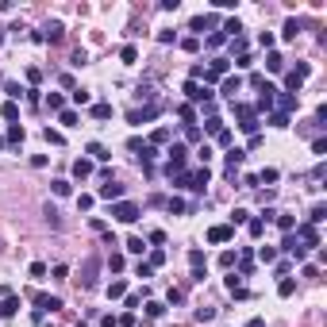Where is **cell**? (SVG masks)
I'll list each match as a JSON object with an SVG mask.
<instances>
[{
    "instance_id": "ac0fdd59",
    "label": "cell",
    "mask_w": 327,
    "mask_h": 327,
    "mask_svg": "<svg viewBox=\"0 0 327 327\" xmlns=\"http://www.w3.org/2000/svg\"><path fill=\"white\" fill-rule=\"evenodd\" d=\"M89 115L93 119H112V104L108 100H97V104H89Z\"/></svg>"
},
{
    "instance_id": "74e56055",
    "label": "cell",
    "mask_w": 327,
    "mask_h": 327,
    "mask_svg": "<svg viewBox=\"0 0 327 327\" xmlns=\"http://www.w3.org/2000/svg\"><path fill=\"white\" fill-rule=\"evenodd\" d=\"M162 262H165V250H162V246H154V250H150V262H147V266L154 270V266H162Z\"/></svg>"
},
{
    "instance_id": "4dcf8cb0",
    "label": "cell",
    "mask_w": 327,
    "mask_h": 327,
    "mask_svg": "<svg viewBox=\"0 0 327 327\" xmlns=\"http://www.w3.org/2000/svg\"><path fill=\"white\" fill-rule=\"evenodd\" d=\"M177 115H181V119H185L189 127L196 123V108H193V104H181V108H177Z\"/></svg>"
},
{
    "instance_id": "d590c367",
    "label": "cell",
    "mask_w": 327,
    "mask_h": 327,
    "mask_svg": "<svg viewBox=\"0 0 327 327\" xmlns=\"http://www.w3.org/2000/svg\"><path fill=\"white\" fill-rule=\"evenodd\" d=\"M69 97H73V104H81V108H85V104H93V97H89V93H85V89H73V93H69Z\"/></svg>"
},
{
    "instance_id": "83f0119b",
    "label": "cell",
    "mask_w": 327,
    "mask_h": 327,
    "mask_svg": "<svg viewBox=\"0 0 327 327\" xmlns=\"http://www.w3.org/2000/svg\"><path fill=\"white\" fill-rule=\"evenodd\" d=\"M212 23H216V19H208V16H196V19H193V23H189V27H193V31H196V35H204V31H208V27H212Z\"/></svg>"
},
{
    "instance_id": "9c48e42d",
    "label": "cell",
    "mask_w": 327,
    "mask_h": 327,
    "mask_svg": "<svg viewBox=\"0 0 327 327\" xmlns=\"http://www.w3.org/2000/svg\"><path fill=\"white\" fill-rule=\"evenodd\" d=\"M97 196H100V200H108V204H112V200H123V185H115V181L108 177V181L97 189Z\"/></svg>"
},
{
    "instance_id": "52a82bcc",
    "label": "cell",
    "mask_w": 327,
    "mask_h": 327,
    "mask_svg": "<svg viewBox=\"0 0 327 327\" xmlns=\"http://www.w3.org/2000/svg\"><path fill=\"white\" fill-rule=\"evenodd\" d=\"M308 73H312V69H308V65H304V62H300V65H296V69H289V77H285V89H289V93H293V97H296V89H300V85H304V77H308Z\"/></svg>"
},
{
    "instance_id": "8fae6325",
    "label": "cell",
    "mask_w": 327,
    "mask_h": 327,
    "mask_svg": "<svg viewBox=\"0 0 327 327\" xmlns=\"http://www.w3.org/2000/svg\"><path fill=\"white\" fill-rule=\"evenodd\" d=\"M227 69H231V58H212V65H208V81L227 77Z\"/></svg>"
},
{
    "instance_id": "f1b7e54d",
    "label": "cell",
    "mask_w": 327,
    "mask_h": 327,
    "mask_svg": "<svg viewBox=\"0 0 327 327\" xmlns=\"http://www.w3.org/2000/svg\"><path fill=\"white\" fill-rule=\"evenodd\" d=\"M50 189H54V196H69V193H73V185H69L65 177H58V181L50 185Z\"/></svg>"
},
{
    "instance_id": "603a6c76",
    "label": "cell",
    "mask_w": 327,
    "mask_h": 327,
    "mask_svg": "<svg viewBox=\"0 0 327 327\" xmlns=\"http://www.w3.org/2000/svg\"><path fill=\"white\" fill-rule=\"evenodd\" d=\"M4 93L12 97V104H16L19 97H27V89H23V85H16V81H4Z\"/></svg>"
},
{
    "instance_id": "7dc6e473",
    "label": "cell",
    "mask_w": 327,
    "mask_h": 327,
    "mask_svg": "<svg viewBox=\"0 0 327 327\" xmlns=\"http://www.w3.org/2000/svg\"><path fill=\"white\" fill-rule=\"evenodd\" d=\"M216 143H219V147H231V143H235V135H231V131L223 127V131H219V135H216Z\"/></svg>"
},
{
    "instance_id": "60d3db41",
    "label": "cell",
    "mask_w": 327,
    "mask_h": 327,
    "mask_svg": "<svg viewBox=\"0 0 327 327\" xmlns=\"http://www.w3.org/2000/svg\"><path fill=\"white\" fill-rule=\"evenodd\" d=\"M127 250H131V254H143V250H147V243L135 235V239H127Z\"/></svg>"
},
{
    "instance_id": "c3c4849f",
    "label": "cell",
    "mask_w": 327,
    "mask_h": 327,
    "mask_svg": "<svg viewBox=\"0 0 327 327\" xmlns=\"http://www.w3.org/2000/svg\"><path fill=\"white\" fill-rule=\"evenodd\" d=\"M147 316H165V304H158V300H150V304H147Z\"/></svg>"
},
{
    "instance_id": "7c38bea8",
    "label": "cell",
    "mask_w": 327,
    "mask_h": 327,
    "mask_svg": "<svg viewBox=\"0 0 327 327\" xmlns=\"http://www.w3.org/2000/svg\"><path fill=\"white\" fill-rule=\"evenodd\" d=\"M212 181V173H208V165L204 169H196V173H189V189H196V193H204V185Z\"/></svg>"
},
{
    "instance_id": "6125c7cd",
    "label": "cell",
    "mask_w": 327,
    "mask_h": 327,
    "mask_svg": "<svg viewBox=\"0 0 327 327\" xmlns=\"http://www.w3.org/2000/svg\"><path fill=\"white\" fill-rule=\"evenodd\" d=\"M246 327H266V324H262V320H250V324H246Z\"/></svg>"
},
{
    "instance_id": "ffe728a7",
    "label": "cell",
    "mask_w": 327,
    "mask_h": 327,
    "mask_svg": "<svg viewBox=\"0 0 327 327\" xmlns=\"http://www.w3.org/2000/svg\"><path fill=\"white\" fill-rule=\"evenodd\" d=\"M239 89H243V77H239V73L223 81V97H227V100H235V93H239Z\"/></svg>"
},
{
    "instance_id": "816d5d0a",
    "label": "cell",
    "mask_w": 327,
    "mask_h": 327,
    "mask_svg": "<svg viewBox=\"0 0 327 327\" xmlns=\"http://www.w3.org/2000/svg\"><path fill=\"white\" fill-rule=\"evenodd\" d=\"M31 277L43 281V277H47V266H43V262H31Z\"/></svg>"
},
{
    "instance_id": "bcb514c9",
    "label": "cell",
    "mask_w": 327,
    "mask_h": 327,
    "mask_svg": "<svg viewBox=\"0 0 327 327\" xmlns=\"http://www.w3.org/2000/svg\"><path fill=\"white\" fill-rule=\"evenodd\" d=\"M47 223H50L54 231H58V227H62V216H58V212H54V208H50V204H47Z\"/></svg>"
},
{
    "instance_id": "ee69618b",
    "label": "cell",
    "mask_w": 327,
    "mask_h": 327,
    "mask_svg": "<svg viewBox=\"0 0 327 327\" xmlns=\"http://www.w3.org/2000/svg\"><path fill=\"white\" fill-rule=\"evenodd\" d=\"M246 219H250L246 208H235V212H231V227H235V223H246Z\"/></svg>"
},
{
    "instance_id": "f907efd6",
    "label": "cell",
    "mask_w": 327,
    "mask_h": 327,
    "mask_svg": "<svg viewBox=\"0 0 327 327\" xmlns=\"http://www.w3.org/2000/svg\"><path fill=\"white\" fill-rule=\"evenodd\" d=\"M258 258H262V262H277V250H273V246H262Z\"/></svg>"
},
{
    "instance_id": "f6af8a7d",
    "label": "cell",
    "mask_w": 327,
    "mask_h": 327,
    "mask_svg": "<svg viewBox=\"0 0 327 327\" xmlns=\"http://www.w3.org/2000/svg\"><path fill=\"white\" fill-rule=\"evenodd\" d=\"M196 320H200V324H208V320H216V308H196Z\"/></svg>"
},
{
    "instance_id": "d4e9b609",
    "label": "cell",
    "mask_w": 327,
    "mask_h": 327,
    "mask_svg": "<svg viewBox=\"0 0 327 327\" xmlns=\"http://www.w3.org/2000/svg\"><path fill=\"white\" fill-rule=\"evenodd\" d=\"M266 69H273V73H281V69H285V58L277 54V50H270V54H266Z\"/></svg>"
},
{
    "instance_id": "4fadbf2b",
    "label": "cell",
    "mask_w": 327,
    "mask_h": 327,
    "mask_svg": "<svg viewBox=\"0 0 327 327\" xmlns=\"http://www.w3.org/2000/svg\"><path fill=\"white\" fill-rule=\"evenodd\" d=\"M273 100H277V112H281V115H289V112H293V108H296V104H300V100H296L293 93H277Z\"/></svg>"
},
{
    "instance_id": "b9f144b4",
    "label": "cell",
    "mask_w": 327,
    "mask_h": 327,
    "mask_svg": "<svg viewBox=\"0 0 327 327\" xmlns=\"http://www.w3.org/2000/svg\"><path fill=\"white\" fill-rule=\"evenodd\" d=\"M270 127H289V115H281V112H270Z\"/></svg>"
},
{
    "instance_id": "6da1fadb",
    "label": "cell",
    "mask_w": 327,
    "mask_h": 327,
    "mask_svg": "<svg viewBox=\"0 0 327 327\" xmlns=\"http://www.w3.org/2000/svg\"><path fill=\"white\" fill-rule=\"evenodd\" d=\"M231 112L239 115V127H243L246 135H258V112H254V104H239V100H231Z\"/></svg>"
},
{
    "instance_id": "be15d7a7",
    "label": "cell",
    "mask_w": 327,
    "mask_h": 327,
    "mask_svg": "<svg viewBox=\"0 0 327 327\" xmlns=\"http://www.w3.org/2000/svg\"><path fill=\"white\" fill-rule=\"evenodd\" d=\"M0 43H4V27H0Z\"/></svg>"
},
{
    "instance_id": "d6a6232c",
    "label": "cell",
    "mask_w": 327,
    "mask_h": 327,
    "mask_svg": "<svg viewBox=\"0 0 327 327\" xmlns=\"http://www.w3.org/2000/svg\"><path fill=\"white\" fill-rule=\"evenodd\" d=\"M324 219H327V208H324V204H316V208L308 212V223H312V227H316V223H324Z\"/></svg>"
},
{
    "instance_id": "9a60e30c",
    "label": "cell",
    "mask_w": 327,
    "mask_h": 327,
    "mask_svg": "<svg viewBox=\"0 0 327 327\" xmlns=\"http://www.w3.org/2000/svg\"><path fill=\"white\" fill-rule=\"evenodd\" d=\"M223 158H227V169H235V165L246 162V150H243V147H227V154H223Z\"/></svg>"
},
{
    "instance_id": "d6986e66",
    "label": "cell",
    "mask_w": 327,
    "mask_h": 327,
    "mask_svg": "<svg viewBox=\"0 0 327 327\" xmlns=\"http://www.w3.org/2000/svg\"><path fill=\"white\" fill-rule=\"evenodd\" d=\"M62 31H65V27H62L58 19H50V23L43 27V39H47V43H58V39H62Z\"/></svg>"
},
{
    "instance_id": "2e32d148",
    "label": "cell",
    "mask_w": 327,
    "mask_h": 327,
    "mask_svg": "<svg viewBox=\"0 0 327 327\" xmlns=\"http://www.w3.org/2000/svg\"><path fill=\"white\" fill-rule=\"evenodd\" d=\"M16 312H19V296H12V293H8V296L0 300V316L8 320V316H16Z\"/></svg>"
},
{
    "instance_id": "277c9868",
    "label": "cell",
    "mask_w": 327,
    "mask_h": 327,
    "mask_svg": "<svg viewBox=\"0 0 327 327\" xmlns=\"http://www.w3.org/2000/svg\"><path fill=\"white\" fill-rule=\"evenodd\" d=\"M112 216L119 219V223H135V219H139V204H135V200H115V204H112Z\"/></svg>"
},
{
    "instance_id": "91938a15",
    "label": "cell",
    "mask_w": 327,
    "mask_h": 327,
    "mask_svg": "<svg viewBox=\"0 0 327 327\" xmlns=\"http://www.w3.org/2000/svg\"><path fill=\"white\" fill-rule=\"evenodd\" d=\"M165 243V231H150V246H162Z\"/></svg>"
},
{
    "instance_id": "3957f363",
    "label": "cell",
    "mask_w": 327,
    "mask_h": 327,
    "mask_svg": "<svg viewBox=\"0 0 327 327\" xmlns=\"http://www.w3.org/2000/svg\"><path fill=\"white\" fill-rule=\"evenodd\" d=\"M97 273H100V258H97V254H89V258H85V266H81V277H77V281H81V289H93V285H97Z\"/></svg>"
},
{
    "instance_id": "db71d44e",
    "label": "cell",
    "mask_w": 327,
    "mask_h": 327,
    "mask_svg": "<svg viewBox=\"0 0 327 327\" xmlns=\"http://www.w3.org/2000/svg\"><path fill=\"white\" fill-rule=\"evenodd\" d=\"M77 208H81V212H89V208H93V196H89V193H81V196H77Z\"/></svg>"
},
{
    "instance_id": "5bb4252c",
    "label": "cell",
    "mask_w": 327,
    "mask_h": 327,
    "mask_svg": "<svg viewBox=\"0 0 327 327\" xmlns=\"http://www.w3.org/2000/svg\"><path fill=\"white\" fill-rule=\"evenodd\" d=\"M35 304H39V308H35L39 316H43V312H58V308H62V296H35Z\"/></svg>"
},
{
    "instance_id": "1f68e13d",
    "label": "cell",
    "mask_w": 327,
    "mask_h": 327,
    "mask_svg": "<svg viewBox=\"0 0 327 327\" xmlns=\"http://www.w3.org/2000/svg\"><path fill=\"white\" fill-rule=\"evenodd\" d=\"M204 131H208V135H219V131H223V119H219V115H208V119H204Z\"/></svg>"
},
{
    "instance_id": "7402d4cb",
    "label": "cell",
    "mask_w": 327,
    "mask_h": 327,
    "mask_svg": "<svg viewBox=\"0 0 327 327\" xmlns=\"http://www.w3.org/2000/svg\"><path fill=\"white\" fill-rule=\"evenodd\" d=\"M77 119H81V115H77L73 108H62V112H58V123H62V127H77Z\"/></svg>"
},
{
    "instance_id": "11a10c76",
    "label": "cell",
    "mask_w": 327,
    "mask_h": 327,
    "mask_svg": "<svg viewBox=\"0 0 327 327\" xmlns=\"http://www.w3.org/2000/svg\"><path fill=\"white\" fill-rule=\"evenodd\" d=\"M223 43H227V35H223V31H216V35H208V47H223Z\"/></svg>"
},
{
    "instance_id": "836d02e7",
    "label": "cell",
    "mask_w": 327,
    "mask_h": 327,
    "mask_svg": "<svg viewBox=\"0 0 327 327\" xmlns=\"http://www.w3.org/2000/svg\"><path fill=\"white\" fill-rule=\"evenodd\" d=\"M246 231H250L254 239H262V235H266V223H262V219H246Z\"/></svg>"
},
{
    "instance_id": "f5cc1de1",
    "label": "cell",
    "mask_w": 327,
    "mask_h": 327,
    "mask_svg": "<svg viewBox=\"0 0 327 327\" xmlns=\"http://www.w3.org/2000/svg\"><path fill=\"white\" fill-rule=\"evenodd\" d=\"M277 177H281V173H277L273 165H270V169H262V173H258V181H270V185H273V181H277Z\"/></svg>"
},
{
    "instance_id": "9f6ffc18",
    "label": "cell",
    "mask_w": 327,
    "mask_h": 327,
    "mask_svg": "<svg viewBox=\"0 0 327 327\" xmlns=\"http://www.w3.org/2000/svg\"><path fill=\"white\" fill-rule=\"evenodd\" d=\"M27 81H31V85H39V81H43V69H35V65H31V69H27Z\"/></svg>"
},
{
    "instance_id": "8992f818",
    "label": "cell",
    "mask_w": 327,
    "mask_h": 327,
    "mask_svg": "<svg viewBox=\"0 0 327 327\" xmlns=\"http://www.w3.org/2000/svg\"><path fill=\"white\" fill-rule=\"evenodd\" d=\"M185 158H189V150H185L181 143H177V147H169V162H165V173H169V177H177V173L185 169Z\"/></svg>"
},
{
    "instance_id": "44dd1931",
    "label": "cell",
    "mask_w": 327,
    "mask_h": 327,
    "mask_svg": "<svg viewBox=\"0 0 327 327\" xmlns=\"http://www.w3.org/2000/svg\"><path fill=\"white\" fill-rule=\"evenodd\" d=\"M89 173H93V162H89V158H77V162H73V177H77V181H85Z\"/></svg>"
},
{
    "instance_id": "cb8c5ba5",
    "label": "cell",
    "mask_w": 327,
    "mask_h": 327,
    "mask_svg": "<svg viewBox=\"0 0 327 327\" xmlns=\"http://www.w3.org/2000/svg\"><path fill=\"white\" fill-rule=\"evenodd\" d=\"M4 143L19 147V143H23V127H19V123H8V139H4Z\"/></svg>"
},
{
    "instance_id": "e0dca14e",
    "label": "cell",
    "mask_w": 327,
    "mask_h": 327,
    "mask_svg": "<svg viewBox=\"0 0 327 327\" xmlns=\"http://www.w3.org/2000/svg\"><path fill=\"white\" fill-rule=\"evenodd\" d=\"M85 154H89V162H108V158H112L100 143H89V147H85Z\"/></svg>"
},
{
    "instance_id": "ab89813d",
    "label": "cell",
    "mask_w": 327,
    "mask_h": 327,
    "mask_svg": "<svg viewBox=\"0 0 327 327\" xmlns=\"http://www.w3.org/2000/svg\"><path fill=\"white\" fill-rule=\"evenodd\" d=\"M281 35H285V39H296V35H300V23H296V19H289V23H285V31H281Z\"/></svg>"
},
{
    "instance_id": "681fc988",
    "label": "cell",
    "mask_w": 327,
    "mask_h": 327,
    "mask_svg": "<svg viewBox=\"0 0 327 327\" xmlns=\"http://www.w3.org/2000/svg\"><path fill=\"white\" fill-rule=\"evenodd\" d=\"M16 115H19V108L8 100V104H4V119H8V123H16Z\"/></svg>"
},
{
    "instance_id": "7a4b0ae2",
    "label": "cell",
    "mask_w": 327,
    "mask_h": 327,
    "mask_svg": "<svg viewBox=\"0 0 327 327\" xmlns=\"http://www.w3.org/2000/svg\"><path fill=\"white\" fill-rule=\"evenodd\" d=\"M185 97H189V104H212V89H204L200 81H185Z\"/></svg>"
},
{
    "instance_id": "7bdbcfd3",
    "label": "cell",
    "mask_w": 327,
    "mask_h": 327,
    "mask_svg": "<svg viewBox=\"0 0 327 327\" xmlns=\"http://www.w3.org/2000/svg\"><path fill=\"white\" fill-rule=\"evenodd\" d=\"M43 139H47L50 147H62V131H50V127H47V131H43Z\"/></svg>"
},
{
    "instance_id": "4316f807",
    "label": "cell",
    "mask_w": 327,
    "mask_h": 327,
    "mask_svg": "<svg viewBox=\"0 0 327 327\" xmlns=\"http://www.w3.org/2000/svg\"><path fill=\"white\" fill-rule=\"evenodd\" d=\"M43 104H47L50 112H62V108H65V97H62V93H50V97H47Z\"/></svg>"
},
{
    "instance_id": "8d00e7d4",
    "label": "cell",
    "mask_w": 327,
    "mask_h": 327,
    "mask_svg": "<svg viewBox=\"0 0 327 327\" xmlns=\"http://www.w3.org/2000/svg\"><path fill=\"white\" fill-rule=\"evenodd\" d=\"M165 208H169L173 216H181V212H185V200H181V196H169V200H165Z\"/></svg>"
},
{
    "instance_id": "30bf717a",
    "label": "cell",
    "mask_w": 327,
    "mask_h": 327,
    "mask_svg": "<svg viewBox=\"0 0 327 327\" xmlns=\"http://www.w3.org/2000/svg\"><path fill=\"white\" fill-rule=\"evenodd\" d=\"M231 235H235V227H231V223H216V227H212V231H208V243H231Z\"/></svg>"
},
{
    "instance_id": "e575fe53",
    "label": "cell",
    "mask_w": 327,
    "mask_h": 327,
    "mask_svg": "<svg viewBox=\"0 0 327 327\" xmlns=\"http://www.w3.org/2000/svg\"><path fill=\"white\" fill-rule=\"evenodd\" d=\"M277 293H281V296H293V293H296V281H293V277H281Z\"/></svg>"
},
{
    "instance_id": "484cf974",
    "label": "cell",
    "mask_w": 327,
    "mask_h": 327,
    "mask_svg": "<svg viewBox=\"0 0 327 327\" xmlns=\"http://www.w3.org/2000/svg\"><path fill=\"white\" fill-rule=\"evenodd\" d=\"M119 296H127V281H112L108 285V300H119Z\"/></svg>"
},
{
    "instance_id": "f546056e",
    "label": "cell",
    "mask_w": 327,
    "mask_h": 327,
    "mask_svg": "<svg viewBox=\"0 0 327 327\" xmlns=\"http://www.w3.org/2000/svg\"><path fill=\"white\" fill-rule=\"evenodd\" d=\"M119 58H123L127 65H135V62H139V50H135V47L127 43V47H119Z\"/></svg>"
},
{
    "instance_id": "94428289",
    "label": "cell",
    "mask_w": 327,
    "mask_h": 327,
    "mask_svg": "<svg viewBox=\"0 0 327 327\" xmlns=\"http://www.w3.org/2000/svg\"><path fill=\"white\" fill-rule=\"evenodd\" d=\"M100 327H119V320L115 316H100Z\"/></svg>"
},
{
    "instance_id": "ba28073f",
    "label": "cell",
    "mask_w": 327,
    "mask_h": 327,
    "mask_svg": "<svg viewBox=\"0 0 327 327\" xmlns=\"http://www.w3.org/2000/svg\"><path fill=\"white\" fill-rule=\"evenodd\" d=\"M158 104H147V108H135V112H127V123H139V127H143V123H150V119H154V115H158Z\"/></svg>"
},
{
    "instance_id": "6f0895ef",
    "label": "cell",
    "mask_w": 327,
    "mask_h": 327,
    "mask_svg": "<svg viewBox=\"0 0 327 327\" xmlns=\"http://www.w3.org/2000/svg\"><path fill=\"white\" fill-rule=\"evenodd\" d=\"M173 189H189V173H177L173 177Z\"/></svg>"
},
{
    "instance_id": "f35d334b",
    "label": "cell",
    "mask_w": 327,
    "mask_h": 327,
    "mask_svg": "<svg viewBox=\"0 0 327 327\" xmlns=\"http://www.w3.org/2000/svg\"><path fill=\"white\" fill-rule=\"evenodd\" d=\"M277 219V227H281V231H285V235H289V231H293V227H296V219L293 216H273Z\"/></svg>"
},
{
    "instance_id": "5b68a950",
    "label": "cell",
    "mask_w": 327,
    "mask_h": 327,
    "mask_svg": "<svg viewBox=\"0 0 327 327\" xmlns=\"http://www.w3.org/2000/svg\"><path fill=\"white\" fill-rule=\"evenodd\" d=\"M293 239L308 250V246H320V231L312 227V223H296V231H293Z\"/></svg>"
},
{
    "instance_id": "680465c9",
    "label": "cell",
    "mask_w": 327,
    "mask_h": 327,
    "mask_svg": "<svg viewBox=\"0 0 327 327\" xmlns=\"http://www.w3.org/2000/svg\"><path fill=\"white\" fill-rule=\"evenodd\" d=\"M189 262H193V270H196V266H204V254H200V250H189Z\"/></svg>"
}]
</instances>
